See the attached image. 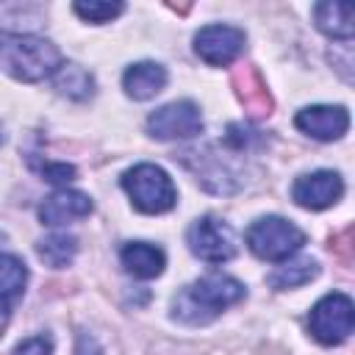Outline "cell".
<instances>
[{"instance_id":"obj_9","label":"cell","mask_w":355,"mask_h":355,"mask_svg":"<svg viewBox=\"0 0 355 355\" xmlns=\"http://www.w3.org/2000/svg\"><path fill=\"white\" fill-rule=\"evenodd\" d=\"M244 42L247 36L241 28L214 22L194 33V53L208 67H227L244 53Z\"/></svg>"},{"instance_id":"obj_4","label":"cell","mask_w":355,"mask_h":355,"mask_svg":"<svg viewBox=\"0 0 355 355\" xmlns=\"http://www.w3.org/2000/svg\"><path fill=\"white\" fill-rule=\"evenodd\" d=\"M305 244V230L283 216H261L247 227V247L261 261H288Z\"/></svg>"},{"instance_id":"obj_7","label":"cell","mask_w":355,"mask_h":355,"mask_svg":"<svg viewBox=\"0 0 355 355\" xmlns=\"http://www.w3.org/2000/svg\"><path fill=\"white\" fill-rule=\"evenodd\" d=\"M186 244L197 258H202L208 263H225L236 255L233 227L214 214H205L191 222V227L186 233Z\"/></svg>"},{"instance_id":"obj_21","label":"cell","mask_w":355,"mask_h":355,"mask_svg":"<svg viewBox=\"0 0 355 355\" xmlns=\"http://www.w3.org/2000/svg\"><path fill=\"white\" fill-rule=\"evenodd\" d=\"M239 97H241V103H244L255 116H263V114H269V108H272L269 92L263 89L258 72H247V75H244V83H241V89H239Z\"/></svg>"},{"instance_id":"obj_12","label":"cell","mask_w":355,"mask_h":355,"mask_svg":"<svg viewBox=\"0 0 355 355\" xmlns=\"http://www.w3.org/2000/svg\"><path fill=\"white\" fill-rule=\"evenodd\" d=\"M92 197L78 191V189H55L50 197L42 200L39 205V219L42 225L47 227H61V225H69L75 219H83L92 214Z\"/></svg>"},{"instance_id":"obj_20","label":"cell","mask_w":355,"mask_h":355,"mask_svg":"<svg viewBox=\"0 0 355 355\" xmlns=\"http://www.w3.org/2000/svg\"><path fill=\"white\" fill-rule=\"evenodd\" d=\"M72 11H75L83 22L103 25V22L116 19V17L125 11V3H108V0H78V3L72 6Z\"/></svg>"},{"instance_id":"obj_15","label":"cell","mask_w":355,"mask_h":355,"mask_svg":"<svg viewBox=\"0 0 355 355\" xmlns=\"http://www.w3.org/2000/svg\"><path fill=\"white\" fill-rule=\"evenodd\" d=\"M28 286V266L8 252H0V316H8L11 308L22 300Z\"/></svg>"},{"instance_id":"obj_14","label":"cell","mask_w":355,"mask_h":355,"mask_svg":"<svg viewBox=\"0 0 355 355\" xmlns=\"http://www.w3.org/2000/svg\"><path fill=\"white\" fill-rule=\"evenodd\" d=\"M166 80H169V75H166V69L161 64H155V61H136V64H130L125 69L122 89L133 100H150L158 92H164Z\"/></svg>"},{"instance_id":"obj_8","label":"cell","mask_w":355,"mask_h":355,"mask_svg":"<svg viewBox=\"0 0 355 355\" xmlns=\"http://www.w3.org/2000/svg\"><path fill=\"white\" fill-rule=\"evenodd\" d=\"M147 133L161 141H175V139H191L202 133V114L200 105L191 100H175L161 108H155L147 116Z\"/></svg>"},{"instance_id":"obj_22","label":"cell","mask_w":355,"mask_h":355,"mask_svg":"<svg viewBox=\"0 0 355 355\" xmlns=\"http://www.w3.org/2000/svg\"><path fill=\"white\" fill-rule=\"evenodd\" d=\"M14 355H53V338L47 333L31 336L14 347Z\"/></svg>"},{"instance_id":"obj_2","label":"cell","mask_w":355,"mask_h":355,"mask_svg":"<svg viewBox=\"0 0 355 355\" xmlns=\"http://www.w3.org/2000/svg\"><path fill=\"white\" fill-rule=\"evenodd\" d=\"M61 64V50L50 39L33 33H8L0 28V69L14 80L36 83L53 78Z\"/></svg>"},{"instance_id":"obj_3","label":"cell","mask_w":355,"mask_h":355,"mask_svg":"<svg viewBox=\"0 0 355 355\" xmlns=\"http://www.w3.org/2000/svg\"><path fill=\"white\" fill-rule=\"evenodd\" d=\"M122 189L141 214H166L178 202V189L166 169L155 164H136L122 175Z\"/></svg>"},{"instance_id":"obj_13","label":"cell","mask_w":355,"mask_h":355,"mask_svg":"<svg viewBox=\"0 0 355 355\" xmlns=\"http://www.w3.org/2000/svg\"><path fill=\"white\" fill-rule=\"evenodd\" d=\"M119 261L125 266L128 275L139 277V280H150L158 277L166 266V255L161 247L150 244V241H128L119 250Z\"/></svg>"},{"instance_id":"obj_10","label":"cell","mask_w":355,"mask_h":355,"mask_svg":"<svg viewBox=\"0 0 355 355\" xmlns=\"http://www.w3.org/2000/svg\"><path fill=\"white\" fill-rule=\"evenodd\" d=\"M341 194H344V180L333 169L305 172L291 183V200L308 211H324V208L336 205L341 200Z\"/></svg>"},{"instance_id":"obj_18","label":"cell","mask_w":355,"mask_h":355,"mask_svg":"<svg viewBox=\"0 0 355 355\" xmlns=\"http://www.w3.org/2000/svg\"><path fill=\"white\" fill-rule=\"evenodd\" d=\"M75 252H78V239L69 236V233H50V236H44V239L36 241V255L47 266H53V269L69 266L72 258H75Z\"/></svg>"},{"instance_id":"obj_19","label":"cell","mask_w":355,"mask_h":355,"mask_svg":"<svg viewBox=\"0 0 355 355\" xmlns=\"http://www.w3.org/2000/svg\"><path fill=\"white\" fill-rule=\"evenodd\" d=\"M316 275H319V263L313 258H297V261L280 263L266 280L272 288H297V286L311 283Z\"/></svg>"},{"instance_id":"obj_6","label":"cell","mask_w":355,"mask_h":355,"mask_svg":"<svg viewBox=\"0 0 355 355\" xmlns=\"http://www.w3.org/2000/svg\"><path fill=\"white\" fill-rule=\"evenodd\" d=\"M355 324V308L352 300L341 291L324 294L308 313V330L319 344H341Z\"/></svg>"},{"instance_id":"obj_11","label":"cell","mask_w":355,"mask_h":355,"mask_svg":"<svg viewBox=\"0 0 355 355\" xmlns=\"http://www.w3.org/2000/svg\"><path fill=\"white\" fill-rule=\"evenodd\" d=\"M294 125L316 141H336L349 130V111L344 105H305L297 111Z\"/></svg>"},{"instance_id":"obj_16","label":"cell","mask_w":355,"mask_h":355,"mask_svg":"<svg viewBox=\"0 0 355 355\" xmlns=\"http://www.w3.org/2000/svg\"><path fill=\"white\" fill-rule=\"evenodd\" d=\"M53 89L67 97V100H75V103H83L94 94V75L75 64V61H64L55 72H53Z\"/></svg>"},{"instance_id":"obj_5","label":"cell","mask_w":355,"mask_h":355,"mask_svg":"<svg viewBox=\"0 0 355 355\" xmlns=\"http://www.w3.org/2000/svg\"><path fill=\"white\" fill-rule=\"evenodd\" d=\"M227 155H230V147H227V153H219V147L211 144L205 150H186L183 164L197 175V183L202 189H208L214 194H233L244 186V180H241V172L233 166V158H227Z\"/></svg>"},{"instance_id":"obj_25","label":"cell","mask_w":355,"mask_h":355,"mask_svg":"<svg viewBox=\"0 0 355 355\" xmlns=\"http://www.w3.org/2000/svg\"><path fill=\"white\" fill-rule=\"evenodd\" d=\"M3 139H6V136H3V128H0V144H3Z\"/></svg>"},{"instance_id":"obj_1","label":"cell","mask_w":355,"mask_h":355,"mask_svg":"<svg viewBox=\"0 0 355 355\" xmlns=\"http://www.w3.org/2000/svg\"><path fill=\"white\" fill-rule=\"evenodd\" d=\"M247 297L244 283H239L230 275H202L183 286L172 297V319L183 324H208L230 305L241 302Z\"/></svg>"},{"instance_id":"obj_17","label":"cell","mask_w":355,"mask_h":355,"mask_svg":"<svg viewBox=\"0 0 355 355\" xmlns=\"http://www.w3.org/2000/svg\"><path fill=\"white\" fill-rule=\"evenodd\" d=\"M313 25L330 39L349 42L352 39V6L349 3H316Z\"/></svg>"},{"instance_id":"obj_24","label":"cell","mask_w":355,"mask_h":355,"mask_svg":"<svg viewBox=\"0 0 355 355\" xmlns=\"http://www.w3.org/2000/svg\"><path fill=\"white\" fill-rule=\"evenodd\" d=\"M75 355H103V347L97 344V338H94V336H89V333H78Z\"/></svg>"},{"instance_id":"obj_23","label":"cell","mask_w":355,"mask_h":355,"mask_svg":"<svg viewBox=\"0 0 355 355\" xmlns=\"http://www.w3.org/2000/svg\"><path fill=\"white\" fill-rule=\"evenodd\" d=\"M39 175L50 183H69L75 180V166L72 164H58V161H47V164H39L36 166Z\"/></svg>"}]
</instances>
